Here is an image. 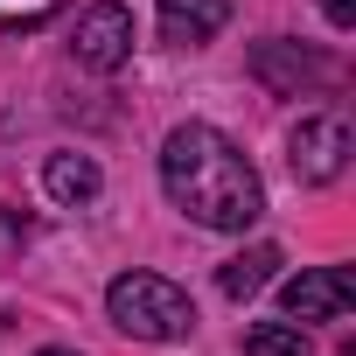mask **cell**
I'll list each match as a JSON object with an SVG mask.
<instances>
[{"mask_svg": "<svg viewBox=\"0 0 356 356\" xmlns=\"http://www.w3.org/2000/svg\"><path fill=\"white\" fill-rule=\"evenodd\" d=\"M252 77H259L266 91H300V84L328 77V63H321L314 49H300V42L273 35V42H259V49H252Z\"/></svg>", "mask_w": 356, "mask_h": 356, "instance_id": "cell-6", "label": "cell"}, {"mask_svg": "<svg viewBox=\"0 0 356 356\" xmlns=\"http://www.w3.org/2000/svg\"><path fill=\"white\" fill-rule=\"evenodd\" d=\"M105 314H112V328L133 335V342H182V335L196 328L189 293L175 286V280H161V273H119V280L105 286Z\"/></svg>", "mask_w": 356, "mask_h": 356, "instance_id": "cell-2", "label": "cell"}, {"mask_svg": "<svg viewBox=\"0 0 356 356\" xmlns=\"http://www.w3.org/2000/svg\"><path fill=\"white\" fill-rule=\"evenodd\" d=\"M286 161H293V175H300L307 189L335 182V175L349 168V126H342L335 112H307V119L293 126V140H286Z\"/></svg>", "mask_w": 356, "mask_h": 356, "instance_id": "cell-3", "label": "cell"}, {"mask_svg": "<svg viewBox=\"0 0 356 356\" xmlns=\"http://www.w3.org/2000/svg\"><path fill=\"white\" fill-rule=\"evenodd\" d=\"M280 307H286V321H335V314H349V307H356V280H349L342 266L293 273V280L280 286Z\"/></svg>", "mask_w": 356, "mask_h": 356, "instance_id": "cell-5", "label": "cell"}, {"mask_svg": "<svg viewBox=\"0 0 356 356\" xmlns=\"http://www.w3.org/2000/svg\"><path fill=\"white\" fill-rule=\"evenodd\" d=\"M42 189H49L63 210H77V203H91V196L105 189V175H98L91 154H49V161H42Z\"/></svg>", "mask_w": 356, "mask_h": 356, "instance_id": "cell-8", "label": "cell"}, {"mask_svg": "<svg viewBox=\"0 0 356 356\" xmlns=\"http://www.w3.org/2000/svg\"><path fill=\"white\" fill-rule=\"evenodd\" d=\"M280 273V245H245L238 259H224V273H217V286L231 293V300H252L266 280Z\"/></svg>", "mask_w": 356, "mask_h": 356, "instance_id": "cell-9", "label": "cell"}, {"mask_svg": "<svg viewBox=\"0 0 356 356\" xmlns=\"http://www.w3.org/2000/svg\"><path fill=\"white\" fill-rule=\"evenodd\" d=\"M70 56L84 63V70H119L126 56H133V15L119 8V0H91V8L77 15V29H70Z\"/></svg>", "mask_w": 356, "mask_h": 356, "instance_id": "cell-4", "label": "cell"}, {"mask_svg": "<svg viewBox=\"0 0 356 356\" xmlns=\"http://www.w3.org/2000/svg\"><path fill=\"white\" fill-rule=\"evenodd\" d=\"M161 189H168L175 210H182L189 224H203V231H252L259 210H266L259 168L245 161V147L224 140L203 119L175 126L161 140Z\"/></svg>", "mask_w": 356, "mask_h": 356, "instance_id": "cell-1", "label": "cell"}, {"mask_svg": "<svg viewBox=\"0 0 356 356\" xmlns=\"http://www.w3.org/2000/svg\"><path fill=\"white\" fill-rule=\"evenodd\" d=\"M321 8H328L335 29H356V0H321Z\"/></svg>", "mask_w": 356, "mask_h": 356, "instance_id": "cell-12", "label": "cell"}, {"mask_svg": "<svg viewBox=\"0 0 356 356\" xmlns=\"http://www.w3.org/2000/svg\"><path fill=\"white\" fill-rule=\"evenodd\" d=\"M154 8H161V42L175 49H203L231 22V0H154Z\"/></svg>", "mask_w": 356, "mask_h": 356, "instance_id": "cell-7", "label": "cell"}, {"mask_svg": "<svg viewBox=\"0 0 356 356\" xmlns=\"http://www.w3.org/2000/svg\"><path fill=\"white\" fill-rule=\"evenodd\" d=\"M35 356H77V349H35Z\"/></svg>", "mask_w": 356, "mask_h": 356, "instance_id": "cell-13", "label": "cell"}, {"mask_svg": "<svg viewBox=\"0 0 356 356\" xmlns=\"http://www.w3.org/2000/svg\"><path fill=\"white\" fill-rule=\"evenodd\" d=\"M245 356H314L300 321H252L245 328Z\"/></svg>", "mask_w": 356, "mask_h": 356, "instance_id": "cell-10", "label": "cell"}, {"mask_svg": "<svg viewBox=\"0 0 356 356\" xmlns=\"http://www.w3.org/2000/svg\"><path fill=\"white\" fill-rule=\"evenodd\" d=\"M29 245V224L15 217V210H0V259H8V252H22Z\"/></svg>", "mask_w": 356, "mask_h": 356, "instance_id": "cell-11", "label": "cell"}]
</instances>
